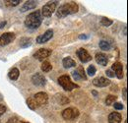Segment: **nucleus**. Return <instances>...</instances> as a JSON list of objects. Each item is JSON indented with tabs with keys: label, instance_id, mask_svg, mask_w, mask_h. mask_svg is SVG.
I'll return each instance as SVG.
<instances>
[{
	"label": "nucleus",
	"instance_id": "obj_28",
	"mask_svg": "<svg viewBox=\"0 0 128 123\" xmlns=\"http://www.w3.org/2000/svg\"><path fill=\"white\" fill-rule=\"evenodd\" d=\"M59 98H60V100H59L61 104H66L69 102V98H66V96H60Z\"/></svg>",
	"mask_w": 128,
	"mask_h": 123
},
{
	"label": "nucleus",
	"instance_id": "obj_11",
	"mask_svg": "<svg viewBox=\"0 0 128 123\" xmlns=\"http://www.w3.org/2000/svg\"><path fill=\"white\" fill-rule=\"evenodd\" d=\"M52 36H53V31L52 30H48L44 34L38 36L36 40L38 44H44V42H48L50 38H52Z\"/></svg>",
	"mask_w": 128,
	"mask_h": 123
},
{
	"label": "nucleus",
	"instance_id": "obj_29",
	"mask_svg": "<svg viewBox=\"0 0 128 123\" xmlns=\"http://www.w3.org/2000/svg\"><path fill=\"white\" fill-rule=\"evenodd\" d=\"M113 106H114L115 109H118V110L123 109V106H122V104H120V102H114V104H113Z\"/></svg>",
	"mask_w": 128,
	"mask_h": 123
},
{
	"label": "nucleus",
	"instance_id": "obj_20",
	"mask_svg": "<svg viewBox=\"0 0 128 123\" xmlns=\"http://www.w3.org/2000/svg\"><path fill=\"white\" fill-rule=\"evenodd\" d=\"M110 42H106V40H100V48L102 50H110Z\"/></svg>",
	"mask_w": 128,
	"mask_h": 123
},
{
	"label": "nucleus",
	"instance_id": "obj_31",
	"mask_svg": "<svg viewBox=\"0 0 128 123\" xmlns=\"http://www.w3.org/2000/svg\"><path fill=\"white\" fill-rule=\"evenodd\" d=\"M20 121L18 120V118L17 117H12V118H10L8 121H7V123H19Z\"/></svg>",
	"mask_w": 128,
	"mask_h": 123
},
{
	"label": "nucleus",
	"instance_id": "obj_33",
	"mask_svg": "<svg viewBox=\"0 0 128 123\" xmlns=\"http://www.w3.org/2000/svg\"><path fill=\"white\" fill-rule=\"evenodd\" d=\"M106 75L108 76V77H110V78H112V77H115V74H114V72H112V70H106Z\"/></svg>",
	"mask_w": 128,
	"mask_h": 123
},
{
	"label": "nucleus",
	"instance_id": "obj_10",
	"mask_svg": "<svg viewBox=\"0 0 128 123\" xmlns=\"http://www.w3.org/2000/svg\"><path fill=\"white\" fill-rule=\"evenodd\" d=\"M77 56L81 60V62L86 63L92 60V56L90 55V53L85 49V48H80L77 50Z\"/></svg>",
	"mask_w": 128,
	"mask_h": 123
},
{
	"label": "nucleus",
	"instance_id": "obj_19",
	"mask_svg": "<svg viewBox=\"0 0 128 123\" xmlns=\"http://www.w3.org/2000/svg\"><path fill=\"white\" fill-rule=\"evenodd\" d=\"M19 75H20V72H19V70H18L17 68L11 69V70L9 71V73H8L9 78H10L11 80H13V81H16L17 79L19 78Z\"/></svg>",
	"mask_w": 128,
	"mask_h": 123
},
{
	"label": "nucleus",
	"instance_id": "obj_16",
	"mask_svg": "<svg viewBox=\"0 0 128 123\" xmlns=\"http://www.w3.org/2000/svg\"><path fill=\"white\" fill-rule=\"evenodd\" d=\"M121 120H122V117L118 112H112L108 115V122L110 123H120Z\"/></svg>",
	"mask_w": 128,
	"mask_h": 123
},
{
	"label": "nucleus",
	"instance_id": "obj_36",
	"mask_svg": "<svg viewBox=\"0 0 128 123\" xmlns=\"http://www.w3.org/2000/svg\"><path fill=\"white\" fill-rule=\"evenodd\" d=\"M123 98H124V100H126V88L123 89Z\"/></svg>",
	"mask_w": 128,
	"mask_h": 123
},
{
	"label": "nucleus",
	"instance_id": "obj_5",
	"mask_svg": "<svg viewBox=\"0 0 128 123\" xmlns=\"http://www.w3.org/2000/svg\"><path fill=\"white\" fill-rule=\"evenodd\" d=\"M57 1H49L48 2L44 7H42V13L44 17H50L52 15V13L55 11V8H56V5H57Z\"/></svg>",
	"mask_w": 128,
	"mask_h": 123
},
{
	"label": "nucleus",
	"instance_id": "obj_7",
	"mask_svg": "<svg viewBox=\"0 0 128 123\" xmlns=\"http://www.w3.org/2000/svg\"><path fill=\"white\" fill-rule=\"evenodd\" d=\"M51 52L52 50L50 49H46V48H40L38 49L36 52L34 53V57L40 61H44L46 58H48V56L51 55Z\"/></svg>",
	"mask_w": 128,
	"mask_h": 123
},
{
	"label": "nucleus",
	"instance_id": "obj_21",
	"mask_svg": "<svg viewBox=\"0 0 128 123\" xmlns=\"http://www.w3.org/2000/svg\"><path fill=\"white\" fill-rule=\"evenodd\" d=\"M77 73H78V75L80 76L81 80H87V75L85 74V70H84V67H82V66H78V68L75 70Z\"/></svg>",
	"mask_w": 128,
	"mask_h": 123
},
{
	"label": "nucleus",
	"instance_id": "obj_9",
	"mask_svg": "<svg viewBox=\"0 0 128 123\" xmlns=\"http://www.w3.org/2000/svg\"><path fill=\"white\" fill-rule=\"evenodd\" d=\"M32 84L36 87H44L46 86V80L44 76L40 73H36L34 76L32 77Z\"/></svg>",
	"mask_w": 128,
	"mask_h": 123
},
{
	"label": "nucleus",
	"instance_id": "obj_22",
	"mask_svg": "<svg viewBox=\"0 0 128 123\" xmlns=\"http://www.w3.org/2000/svg\"><path fill=\"white\" fill-rule=\"evenodd\" d=\"M52 69V65L50 64L49 61H44L42 64V70L44 72H49Z\"/></svg>",
	"mask_w": 128,
	"mask_h": 123
},
{
	"label": "nucleus",
	"instance_id": "obj_13",
	"mask_svg": "<svg viewBox=\"0 0 128 123\" xmlns=\"http://www.w3.org/2000/svg\"><path fill=\"white\" fill-rule=\"evenodd\" d=\"M93 84L96 86V87H98V88H102V87H106L110 84V81L108 79L104 77H98L96 78L93 80Z\"/></svg>",
	"mask_w": 128,
	"mask_h": 123
},
{
	"label": "nucleus",
	"instance_id": "obj_34",
	"mask_svg": "<svg viewBox=\"0 0 128 123\" xmlns=\"http://www.w3.org/2000/svg\"><path fill=\"white\" fill-rule=\"evenodd\" d=\"M6 24H7V22H6V21L1 22V23H0V29H3V28L6 26Z\"/></svg>",
	"mask_w": 128,
	"mask_h": 123
},
{
	"label": "nucleus",
	"instance_id": "obj_26",
	"mask_svg": "<svg viewBox=\"0 0 128 123\" xmlns=\"http://www.w3.org/2000/svg\"><path fill=\"white\" fill-rule=\"evenodd\" d=\"M96 69L94 65H90L88 67V69H87V73H88L89 76H94L96 74Z\"/></svg>",
	"mask_w": 128,
	"mask_h": 123
},
{
	"label": "nucleus",
	"instance_id": "obj_23",
	"mask_svg": "<svg viewBox=\"0 0 128 123\" xmlns=\"http://www.w3.org/2000/svg\"><path fill=\"white\" fill-rule=\"evenodd\" d=\"M27 104H28L29 108H31L32 110H34L36 108H38V104H36V102H34V98H29L27 100Z\"/></svg>",
	"mask_w": 128,
	"mask_h": 123
},
{
	"label": "nucleus",
	"instance_id": "obj_12",
	"mask_svg": "<svg viewBox=\"0 0 128 123\" xmlns=\"http://www.w3.org/2000/svg\"><path fill=\"white\" fill-rule=\"evenodd\" d=\"M112 70L114 71V74L115 76L118 78V79H122L124 77V74H123V66L120 62H115L112 64Z\"/></svg>",
	"mask_w": 128,
	"mask_h": 123
},
{
	"label": "nucleus",
	"instance_id": "obj_27",
	"mask_svg": "<svg viewBox=\"0 0 128 123\" xmlns=\"http://www.w3.org/2000/svg\"><path fill=\"white\" fill-rule=\"evenodd\" d=\"M19 3H21V0H7L5 1V4L8 6H17L19 5Z\"/></svg>",
	"mask_w": 128,
	"mask_h": 123
},
{
	"label": "nucleus",
	"instance_id": "obj_32",
	"mask_svg": "<svg viewBox=\"0 0 128 123\" xmlns=\"http://www.w3.org/2000/svg\"><path fill=\"white\" fill-rule=\"evenodd\" d=\"M72 75H73V78H74L76 81H78V80H81L80 76L78 75V73H77L76 71H73V72H72Z\"/></svg>",
	"mask_w": 128,
	"mask_h": 123
},
{
	"label": "nucleus",
	"instance_id": "obj_18",
	"mask_svg": "<svg viewBox=\"0 0 128 123\" xmlns=\"http://www.w3.org/2000/svg\"><path fill=\"white\" fill-rule=\"evenodd\" d=\"M32 46V38H22L20 40V46L22 48H27Z\"/></svg>",
	"mask_w": 128,
	"mask_h": 123
},
{
	"label": "nucleus",
	"instance_id": "obj_24",
	"mask_svg": "<svg viewBox=\"0 0 128 123\" xmlns=\"http://www.w3.org/2000/svg\"><path fill=\"white\" fill-rule=\"evenodd\" d=\"M117 96H112V94H108L106 98V106H112L113 102H115Z\"/></svg>",
	"mask_w": 128,
	"mask_h": 123
},
{
	"label": "nucleus",
	"instance_id": "obj_14",
	"mask_svg": "<svg viewBox=\"0 0 128 123\" xmlns=\"http://www.w3.org/2000/svg\"><path fill=\"white\" fill-rule=\"evenodd\" d=\"M96 58V61L98 64L102 65V66H106L108 65V56L104 54V53H102V52H98L95 56Z\"/></svg>",
	"mask_w": 128,
	"mask_h": 123
},
{
	"label": "nucleus",
	"instance_id": "obj_17",
	"mask_svg": "<svg viewBox=\"0 0 128 123\" xmlns=\"http://www.w3.org/2000/svg\"><path fill=\"white\" fill-rule=\"evenodd\" d=\"M62 64H63L64 68H71V67H75L76 66V62L69 56L64 58L63 61H62Z\"/></svg>",
	"mask_w": 128,
	"mask_h": 123
},
{
	"label": "nucleus",
	"instance_id": "obj_2",
	"mask_svg": "<svg viewBox=\"0 0 128 123\" xmlns=\"http://www.w3.org/2000/svg\"><path fill=\"white\" fill-rule=\"evenodd\" d=\"M42 19L40 11L36 10L27 16V18L25 20V25L29 29L34 30V29H38L42 25Z\"/></svg>",
	"mask_w": 128,
	"mask_h": 123
},
{
	"label": "nucleus",
	"instance_id": "obj_4",
	"mask_svg": "<svg viewBox=\"0 0 128 123\" xmlns=\"http://www.w3.org/2000/svg\"><path fill=\"white\" fill-rule=\"evenodd\" d=\"M79 116V110L75 108H68L62 111V117L65 120H73Z\"/></svg>",
	"mask_w": 128,
	"mask_h": 123
},
{
	"label": "nucleus",
	"instance_id": "obj_3",
	"mask_svg": "<svg viewBox=\"0 0 128 123\" xmlns=\"http://www.w3.org/2000/svg\"><path fill=\"white\" fill-rule=\"evenodd\" d=\"M58 84L67 92H70L73 89L79 88V86L77 84H74L71 81V79H70V77L68 75H62V76H60V77L58 78Z\"/></svg>",
	"mask_w": 128,
	"mask_h": 123
},
{
	"label": "nucleus",
	"instance_id": "obj_35",
	"mask_svg": "<svg viewBox=\"0 0 128 123\" xmlns=\"http://www.w3.org/2000/svg\"><path fill=\"white\" fill-rule=\"evenodd\" d=\"M79 38H81V40H86V38H88V36H85V34H80V36H79Z\"/></svg>",
	"mask_w": 128,
	"mask_h": 123
},
{
	"label": "nucleus",
	"instance_id": "obj_38",
	"mask_svg": "<svg viewBox=\"0 0 128 123\" xmlns=\"http://www.w3.org/2000/svg\"><path fill=\"white\" fill-rule=\"evenodd\" d=\"M19 123H29V122H25V121H21V122H19Z\"/></svg>",
	"mask_w": 128,
	"mask_h": 123
},
{
	"label": "nucleus",
	"instance_id": "obj_30",
	"mask_svg": "<svg viewBox=\"0 0 128 123\" xmlns=\"http://www.w3.org/2000/svg\"><path fill=\"white\" fill-rule=\"evenodd\" d=\"M6 111V106L3 104H0V116H2Z\"/></svg>",
	"mask_w": 128,
	"mask_h": 123
},
{
	"label": "nucleus",
	"instance_id": "obj_1",
	"mask_svg": "<svg viewBox=\"0 0 128 123\" xmlns=\"http://www.w3.org/2000/svg\"><path fill=\"white\" fill-rule=\"evenodd\" d=\"M78 9H79V7H78L76 2H74V1L66 2L58 8V10L56 11V16L58 18H64V17L70 15V14L77 13Z\"/></svg>",
	"mask_w": 128,
	"mask_h": 123
},
{
	"label": "nucleus",
	"instance_id": "obj_37",
	"mask_svg": "<svg viewBox=\"0 0 128 123\" xmlns=\"http://www.w3.org/2000/svg\"><path fill=\"white\" fill-rule=\"evenodd\" d=\"M93 94H95V96H96V94H98V92H95V91H93Z\"/></svg>",
	"mask_w": 128,
	"mask_h": 123
},
{
	"label": "nucleus",
	"instance_id": "obj_6",
	"mask_svg": "<svg viewBox=\"0 0 128 123\" xmlns=\"http://www.w3.org/2000/svg\"><path fill=\"white\" fill-rule=\"evenodd\" d=\"M15 38H16V34L14 32H5V34H1V36H0V46H8L9 44L13 42Z\"/></svg>",
	"mask_w": 128,
	"mask_h": 123
},
{
	"label": "nucleus",
	"instance_id": "obj_25",
	"mask_svg": "<svg viewBox=\"0 0 128 123\" xmlns=\"http://www.w3.org/2000/svg\"><path fill=\"white\" fill-rule=\"evenodd\" d=\"M100 24H102L104 27H110L112 24V21L110 19H108L106 17H104V18H102V20H100Z\"/></svg>",
	"mask_w": 128,
	"mask_h": 123
},
{
	"label": "nucleus",
	"instance_id": "obj_15",
	"mask_svg": "<svg viewBox=\"0 0 128 123\" xmlns=\"http://www.w3.org/2000/svg\"><path fill=\"white\" fill-rule=\"evenodd\" d=\"M36 5H38V2L36 1H34V0H30V1H26L25 3H24V5L22 6V8H21V12H26V11H29V10H31V9H34V8H36Z\"/></svg>",
	"mask_w": 128,
	"mask_h": 123
},
{
	"label": "nucleus",
	"instance_id": "obj_8",
	"mask_svg": "<svg viewBox=\"0 0 128 123\" xmlns=\"http://www.w3.org/2000/svg\"><path fill=\"white\" fill-rule=\"evenodd\" d=\"M32 98H34V102H36L38 106H44V104H48V94H46V92H40L36 94H34Z\"/></svg>",
	"mask_w": 128,
	"mask_h": 123
}]
</instances>
